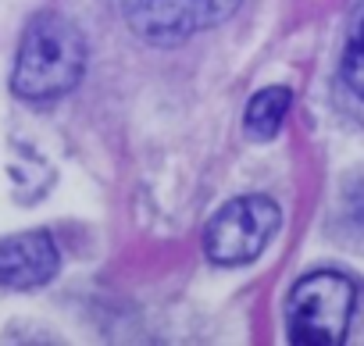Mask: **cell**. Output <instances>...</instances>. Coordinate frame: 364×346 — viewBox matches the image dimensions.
I'll return each instance as SVG.
<instances>
[{
	"instance_id": "2",
	"label": "cell",
	"mask_w": 364,
	"mask_h": 346,
	"mask_svg": "<svg viewBox=\"0 0 364 346\" xmlns=\"http://www.w3.org/2000/svg\"><path fill=\"white\" fill-rule=\"evenodd\" d=\"M357 303V286L339 271L300 279L286 303V332L300 346H336L346 339Z\"/></svg>"
},
{
	"instance_id": "1",
	"label": "cell",
	"mask_w": 364,
	"mask_h": 346,
	"mask_svg": "<svg viewBox=\"0 0 364 346\" xmlns=\"http://www.w3.org/2000/svg\"><path fill=\"white\" fill-rule=\"evenodd\" d=\"M86 72V40L79 29L58 15H40L18 50L11 90L22 100H54L68 90Z\"/></svg>"
},
{
	"instance_id": "4",
	"label": "cell",
	"mask_w": 364,
	"mask_h": 346,
	"mask_svg": "<svg viewBox=\"0 0 364 346\" xmlns=\"http://www.w3.org/2000/svg\"><path fill=\"white\" fill-rule=\"evenodd\" d=\"M243 0H125V15L136 36L171 47L225 22Z\"/></svg>"
},
{
	"instance_id": "3",
	"label": "cell",
	"mask_w": 364,
	"mask_h": 346,
	"mask_svg": "<svg viewBox=\"0 0 364 346\" xmlns=\"http://www.w3.org/2000/svg\"><path fill=\"white\" fill-rule=\"evenodd\" d=\"M282 211L268 197H240L229 200L204 232V250L215 264L236 268L261 257V250L275 239Z\"/></svg>"
},
{
	"instance_id": "6",
	"label": "cell",
	"mask_w": 364,
	"mask_h": 346,
	"mask_svg": "<svg viewBox=\"0 0 364 346\" xmlns=\"http://www.w3.org/2000/svg\"><path fill=\"white\" fill-rule=\"evenodd\" d=\"M289 90L286 86H268L261 90L250 104H247V118H243V129L250 139L257 143H268L279 136L282 121H286V111H289Z\"/></svg>"
},
{
	"instance_id": "7",
	"label": "cell",
	"mask_w": 364,
	"mask_h": 346,
	"mask_svg": "<svg viewBox=\"0 0 364 346\" xmlns=\"http://www.w3.org/2000/svg\"><path fill=\"white\" fill-rule=\"evenodd\" d=\"M343 82L364 100V18L350 33V43L343 54Z\"/></svg>"
},
{
	"instance_id": "5",
	"label": "cell",
	"mask_w": 364,
	"mask_h": 346,
	"mask_svg": "<svg viewBox=\"0 0 364 346\" xmlns=\"http://www.w3.org/2000/svg\"><path fill=\"white\" fill-rule=\"evenodd\" d=\"M61 268L58 243L50 232H18L11 239H0V286L11 289H40Z\"/></svg>"
}]
</instances>
